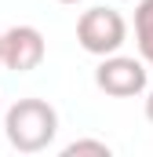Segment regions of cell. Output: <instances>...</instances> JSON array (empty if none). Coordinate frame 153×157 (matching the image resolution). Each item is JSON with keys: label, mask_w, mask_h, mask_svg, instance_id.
I'll return each mask as SVG.
<instances>
[{"label": "cell", "mask_w": 153, "mask_h": 157, "mask_svg": "<svg viewBox=\"0 0 153 157\" xmlns=\"http://www.w3.org/2000/svg\"><path fill=\"white\" fill-rule=\"evenodd\" d=\"M4 135L18 154H40L58 135V113L44 99H18L4 117Z\"/></svg>", "instance_id": "cell-1"}, {"label": "cell", "mask_w": 153, "mask_h": 157, "mask_svg": "<svg viewBox=\"0 0 153 157\" xmlns=\"http://www.w3.org/2000/svg\"><path fill=\"white\" fill-rule=\"evenodd\" d=\"M76 40H80V48L88 55H99V59L113 55L128 40V22L113 7H88L76 18Z\"/></svg>", "instance_id": "cell-2"}, {"label": "cell", "mask_w": 153, "mask_h": 157, "mask_svg": "<svg viewBox=\"0 0 153 157\" xmlns=\"http://www.w3.org/2000/svg\"><path fill=\"white\" fill-rule=\"evenodd\" d=\"M95 84L113 95V99H131L146 91V62L131 59V55H102L99 70H95Z\"/></svg>", "instance_id": "cell-3"}, {"label": "cell", "mask_w": 153, "mask_h": 157, "mask_svg": "<svg viewBox=\"0 0 153 157\" xmlns=\"http://www.w3.org/2000/svg\"><path fill=\"white\" fill-rule=\"evenodd\" d=\"M44 55H47V44L37 26H11L0 33V66H7L15 73L37 70Z\"/></svg>", "instance_id": "cell-4"}, {"label": "cell", "mask_w": 153, "mask_h": 157, "mask_svg": "<svg viewBox=\"0 0 153 157\" xmlns=\"http://www.w3.org/2000/svg\"><path fill=\"white\" fill-rule=\"evenodd\" d=\"M135 44H139L142 62L153 66V0H142L135 7Z\"/></svg>", "instance_id": "cell-5"}, {"label": "cell", "mask_w": 153, "mask_h": 157, "mask_svg": "<svg viewBox=\"0 0 153 157\" xmlns=\"http://www.w3.org/2000/svg\"><path fill=\"white\" fill-rule=\"evenodd\" d=\"M80 154H99V157H110L113 150H110V143H102V139H76V143H69V146L62 150V157H80Z\"/></svg>", "instance_id": "cell-6"}, {"label": "cell", "mask_w": 153, "mask_h": 157, "mask_svg": "<svg viewBox=\"0 0 153 157\" xmlns=\"http://www.w3.org/2000/svg\"><path fill=\"white\" fill-rule=\"evenodd\" d=\"M146 121L153 124V91H150V99H146Z\"/></svg>", "instance_id": "cell-7"}, {"label": "cell", "mask_w": 153, "mask_h": 157, "mask_svg": "<svg viewBox=\"0 0 153 157\" xmlns=\"http://www.w3.org/2000/svg\"><path fill=\"white\" fill-rule=\"evenodd\" d=\"M58 4H80V0H58Z\"/></svg>", "instance_id": "cell-8"}]
</instances>
